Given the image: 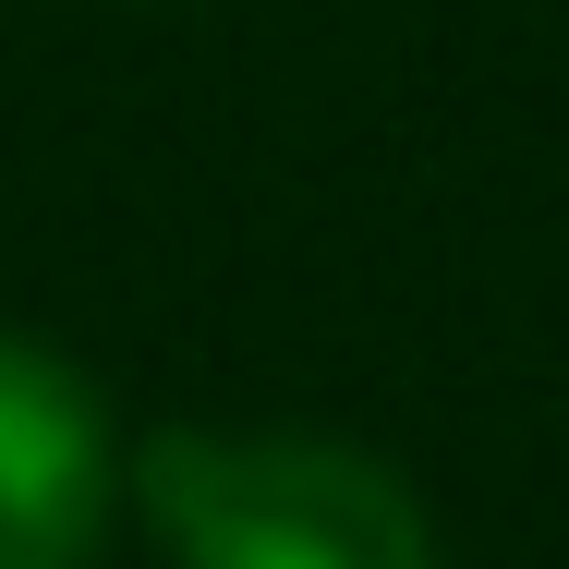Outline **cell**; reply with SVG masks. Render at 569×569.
Returning a JSON list of instances; mask_svg holds the SVG:
<instances>
[{
  "label": "cell",
  "instance_id": "6da1fadb",
  "mask_svg": "<svg viewBox=\"0 0 569 569\" xmlns=\"http://www.w3.org/2000/svg\"><path fill=\"white\" fill-rule=\"evenodd\" d=\"M133 497L182 569H437V533L388 460L340 437H207L170 425L133 460Z\"/></svg>",
  "mask_w": 569,
  "mask_h": 569
},
{
  "label": "cell",
  "instance_id": "7a4b0ae2",
  "mask_svg": "<svg viewBox=\"0 0 569 569\" xmlns=\"http://www.w3.org/2000/svg\"><path fill=\"white\" fill-rule=\"evenodd\" d=\"M110 521L98 388L37 340H0V569H86Z\"/></svg>",
  "mask_w": 569,
  "mask_h": 569
}]
</instances>
